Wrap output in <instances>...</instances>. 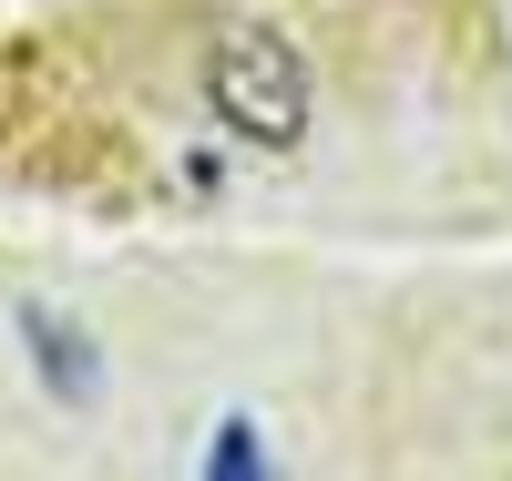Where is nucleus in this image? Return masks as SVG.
<instances>
[{
  "mask_svg": "<svg viewBox=\"0 0 512 481\" xmlns=\"http://www.w3.org/2000/svg\"><path fill=\"white\" fill-rule=\"evenodd\" d=\"M11 328H21V348H31V379L52 389V400H103V348L82 338L72 318H52V308H21Z\"/></svg>",
  "mask_w": 512,
  "mask_h": 481,
  "instance_id": "f03ea898",
  "label": "nucleus"
},
{
  "mask_svg": "<svg viewBox=\"0 0 512 481\" xmlns=\"http://www.w3.org/2000/svg\"><path fill=\"white\" fill-rule=\"evenodd\" d=\"M195 82H205V123L256 154H297L318 134V72L277 21H216Z\"/></svg>",
  "mask_w": 512,
  "mask_h": 481,
  "instance_id": "f257e3e1",
  "label": "nucleus"
}]
</instances>
